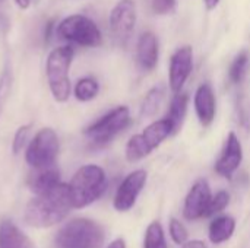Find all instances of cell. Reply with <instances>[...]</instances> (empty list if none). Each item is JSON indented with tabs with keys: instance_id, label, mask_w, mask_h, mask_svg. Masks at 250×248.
I'll list each match as a JSON object with an SVG mask.
<instances>
[{
	"instance_id": "1",
	"label": "cell",
	"mask_w": 250,
	"mask_h": 248,
	"mask_svg": "<svg viewBox=\"0 0 250 248\" xmlns=\"http://www.w3.org/2000/svg\"><path fill=\"white\" fill-rule=\"evenodd\" d=\"M72 208L69 187L60 183L44 194H35L25 209V222L32 228H48L62 222Z\"/></svg>"
},
{
	"instance_id": "2",
	"label": "cell",
	"mask_w": 250,
	"mask_h": 248,
	"mask_svg": "<svg viewBox=\"0 0 250 248\" xmlns=\"http://www.w3.org/2000/svg\"><path fill=\"white\" fill-rule=\"evenodd\" d=\"M69 187V196L72 208L83 209L97 202L107 189V177L98 165H83L72 177Z\"/></svg>"
},
{
	"instance_id": "3",
	"label": "cell",
	"mask_w": 250,
	"mask_h": 248,
	"mask_svg": "<svg viewBox=\"0 0 250 248\" xmlns=\"http://www.w3.org/2000/svg\"><path fill=\"white\" fill-rule=\"evenodd\" d=\"M105 234L101 225L86 218L69 221L56 235V248H101Z\"/></svg>"
},
{
	"instance_id": "4",
	"label": "cell",
	"mask_w": 250,
	"mask_h": 248,
	"mask_svg": "<svg viewBox=\"0 0 250 248\" xmlns=\"http://www.w3.org/2000/svg\"><path fill=\"white\" fill-rule=\"evenodd\" d=\"M73 48L70 45H63L54 48L47 57V82L53 98L57 102H64L70 96V79L69 69L73 60Z\"/></svg>"
},
{
	"instance_id": "5",
	"label": "cell",
	"mask_w": 250,
	"mask_h": 248,
	"mask_svg": "<svg viewBox=\"0 0 250 248\" xmlns=\"http://www.w3.org/2000/svg\"><path fill=\"white\" fill-rule=\"evenodd\" d=\"M170 134H173L171 124L167 118L157 120L146 126L142 133L135 134L126 145V159L129 162H138L155 151Z\"/></svg>"
},
{
	"instance_id": "6",
	"label": "cell",
	"mask_w": 250,
	"mask_h": 248,
	"mask_svg": "<svg viewBox=\"0 0 250 248\" xmlns=\"http://www.w3.org/2000/svg\"><path fill=\"white\" fill-rule=\"evenodd\" d=\"M60 38L82 47H98L103 41L101 31L97 23L83 15H72L64 18L56 28Z\"/></svg>"
},
{
	"instance_id": "7",
	"label": "cell",
	"mask_w": 250,
	"mask_h": 248,
	"mask_svg": "<svg viewBox=\"0 0 250 248\" xmlns=\"http://www.w3.org/2000/svg\"><path fill=\"white\" fill-rule=\"evenodd\" d=\"M129 124H130L129 108L122 105L108 111L100 120L92 123L89 127H86L83 134L89 139L92 145L104 146L110 143L119 133H122Z\"/></svg>"
},
{
	"instance_id": "8",
	"label": "cell",
	"mask_w": 250,
	"mask_h": 248,
	"mask_svg": "<svg viewBox=\"0 0 250 248\" xmlns=\"http://www.w3.org/2000/svg\"><path fill=\"white\" fill-rule=\"evenodd\" d=\"M59 153V137L53 129H41L26 148L25 159L34 170L53 167Z\"/></svg>"
},
{
	"instance_id": "9",
	"label": "cell",
	"mask_w": 250,
	"mask_h": 248,
	"mask_svg": "<svg viewBox=\"0 0 250 248\" xmlns=\"http://www.w3.org/2000/svg\"><path fill=\"white\" fill-rule=\"evenodd\" d=\"M110 32L114 42L126 47L136 25V4L133 0H120L110 13Z\"/></svg>"
},
{
	"instance_id": "10",
	"label": "cell",
	"mask_w": 250,
	"mask_h": 248,
	"mask_svg": "<svg viewBox=\"0 0 250 248\" xmlns=\"http://www.w3.org/2000/svg\"><path fill=\"white\" fill-rule=\"evenodd\" d=\"M146 178L148 174L145 170H136L122 181L113 200V206L117 212H127L135 206L141 191L146 184Z\"/></svg>"
},
{
	"instance_id": "11",
	"label": "cell",
	"mask_w": 250,
	"mask_h": 248,
	"mask_svg": "<svg viewBox=\"0 0 250 248\" xmlns=\"http://www.w3.org/2000/svg\"><path fill=\"white\" fill-rule=\"evenodd\" d=\"M193 67V50L190 45H185L176 50L170 60L168 83L174 94H179L192 73Z\"/></svg>"
},
{
	"instance_id": "12",
	"label": "cell",
	"mask_w": 250,
	"mask_h": 248,
	"mask_svg": "<svg viewBox=\"0 0 250 248\" xmlns=\"http://www.w3.org/2000/svg\"><path fill=\"white\" fill-rule=\"evenodd\" d=\"M211 187L207 180H198L192 189L189 190L185 206H183V216L188 221H196L204 218L207 208L211 202Z\"/></svg>"
},
{
	"instance_id": "13",
	"label": "cell",
	"mask_w": 250,
	"mask_h": 248,
	"mask_svg": "<svg viewBox=\"0 0 250 248\" xmlns=\"http://www.w3.org/2000/svg\"><path fill=\"white\" fill-rule=\"evenodd\" d=\"M243 159V148L242 143L239 140V137L236 136V133H230L227 136L224 149L215 164V171L226 177V178H231V175L237 171V168L240 167Z\"/></svg>"
},
{
	"instance_id": "14",
	"label": "cell",
	"mask_w": 250,
	"mask_h": 248,
	"mask_svg": "<svg viewBox=\"0 0 250 248\" xmlns=\"http://www.w3.org/2000/svg\"><path fill=\"white\" fill-rule=\"evenodd\" d=\"M136 60L142 70L151 72L158 63V39L154 32L146 31L139 37L136 47Z\"/></svg>"
},
{
	"instance_id": "15",
	"label": "cell",
	"mask_w": 250,
	"mask_h": 248,
	"mask_svg": "<svg viewBox=\"0 0 250 248\" xmlns=\"http://www.w3.org/2000/svg\"><path fill=\"white\" fill-rule=\"evenodd\" d=\"M195 110L199 123L208 127L215 118V95L209 83H202L195 94Z\"/></svg>"
},
{
	"instance_id": "16",
	"label": "cell",
	"mask_w": 250,
	"mask_h": 248,
	"mask_svg": "<svg viewBox=\"0 0 250 248\" xmlns=\"http://www.w3.org/2000/svg\"><path fill=\"white\" fill-rule=\"evenodd\" d=\"M60 183H62L60 172L54 167L38 168L31 174V177L28 180L29 190L34 194H44V193L53 190L54 187H57Z\"/></svg>"
},
{
	"instance_id": "17",
	"label": "cell",
	"mask_w": 250,
	"mask_h": 248,
	"mask_svg": "<svg viewBox=\"0 0 250 248\" xmlns=\"http://www.w3.org/2000/svg\"><path fill=\"white\" fill-rule=\"evenodd\" d=\"M0 248H35L25 232L12 221H3L0 225Z\"/></svg>"
},
{
	"instance_id": "18",
	"label": "cell",
	"mask_w": 250,
	"mask_h": 248,
	"mask_svg": "<svg viewBox=\"0 0 250 248\" xmlns=\"http://www.w3.org/2000/svg\"><path fill=\"white\" fill-rule=\"evenodd\" d=\"M236 229V221L233 216H218L215 218L208 229V237L212 244H223L229 241Z\"/></svg>"
},
{
	"instance_id": "19",
	"label": "cell",
	"mask_w": 250,
	"mask_h": 248,
	"mask_svg": "<svg viewBox=\"0 0 250 248\" xmlns=\"http://www.w3.org/2000/svg\"><path fill=\"white\" fill-rule=\"evenodd\" d=\"M188 102H189V96H188V94H183V92L176 94L174 98L171 99V104H170V108H168L166 118L171 124L173 134L180 130V127L185 121L186 111H188Z\"/></svg>"
},
{
	"instance_id": "20",
	"label": "cell",
	"mask_w": 250,
	"mask_h": 248,
	"mask_svg": "<svg viewBox=\"0 0 250 248\" xmlns=\"http://www.w3.org/2000/svg\"><path fill=\"white\" fill-rule=\"evenodd\" d=\"M164 99V88L163 86H154L144 98V102L141 105V115L142 117H154Z\"/></svg>"
},
{
	"instance_id": "21",
	"label": "cell",
	"mask_w": 250,
	"mask_h": 248,
	"mask_svg": "<svg viewBox=\"0 0 250 248\" xmlns=\"http://www.w3.org/2000/svg\"><path fill=\"white\" fill-rule=\"evenodd\" d=\"M98 91H100V85L94 77H82L78 80L75 86V96L78 101L88 102L98 95Z\"/></svg>"
},
{
	"instance_id": "22",
	"label": "cell",
	"mask_w": 250,
	"mask_h": 248,
	"mask_svg": "<svg viewBox=\"0 0 250 248\" xmlns=\"http://www.w3.org/2000/svg\"><path fill=\"white\" fill-rule=\"evenodd\" d=\"M144 248H168L164 229L160 222L154 221L148 225L144 240Z\"/></svg>"
},
{
	"instance_id": "23",
	"label": "cell",
	"mask_w": 250,
	"mask_h": 248,
	"mask_svg": "<svg viewBox=\"0 0 250 248\" xmlns=\"http://www.w3.org/2000/svg\"><path fill=\"white\" fill-rule=\"evenodd\" d=\"M248 66H249V54L248 51H242L240 54L236 56V58L230 66V72H229L230 80L233 83H240L246 75Z\"/></svg>"
},
{
	"instance_id": "24",
	"label": "cell",
	"mask_w": 250,
	"mask_h": 248,
	"mask_svg": "<svg viewBox=\"0 0 250 248\" xmlns=\"http://www.w3.org/2000/svg\"><path fill=\"white\" fill-rule=\"evenodd\" d=\"M230 203V194L224 190L218 191L214 197H211V202L207 208V212L204 215V218H211L220 212H223Z\"/></svg>"
},
{
	"instance_id": "25",
	"label": "cell",
	"mask_w": 250,
	"mask_h": 248,
	"mask_svg": "<svg viewBox=\"0 0 250 248\" xmlns=\"http://www.w3.org/2000/svg\"><path fill=\"white\" fill-rule=\"evenodd\" d=\"M168 231H170V237H171V240L176 243V244H179V246H183L186 241H188V229L185 228V225L180 222V221H177V219H171L170 221V227H168Z\"/></svg>"
},
{
	"instance_id": "26",
	"label": "cell",
	"mask_w": 250,
	"mask_h": 248,
	"mask_svg": "<svg viewBox=\"0 0 250 248\" xmlns=\"http://www.w3.org/2000/svg\"><path fill=\"white\" fill-rule=\"evenodd\" d=\"M29 129H31V124H25V126H21L16 130L15 137H13V143H12L13 153H19L22 151V148L25 146L28 134H29Z\"/></svg>"
},
{
	"instance_id": "27",
	"label": "cell",
	"mask_w": 250,
	"mask_h": 248,
	"mask_svg": "<svg viewBox=\"0 0 250 248\" xmlns=\"http://www.w3.org/2000/svg\"><path fill=\"white\" fill-rule=\"evenodd\" d=\"M176 0H152V9L157 15H168L174 10Z\"/></svg>"
},
{
	"instance_id": "28",
	"label": "cell",
	"mask_w": 250,
	"mask_h": 248,
	"mask_svg": "<svg viewBox=\"0 0 250 248\" xmlns=\"http://www.w3.org/2000/svg\"><path fill=\"white\" fill-rule=\"evenodd\" d=\"M182 248H207V246H205L202 241H199V240H195V241H186V243L183 244V247Z\"/></svg>"
},
{
	"instance_id": "29",
	"label": "cell",
	"mask_w": 250,
	"mask_h": 248,
	"mask_svg": "<svg viewBox=\"0 0 250 248\" xmlns=\"http://www.w3.org/2000/svg\"><path fill=\"white\" fill-rule=\"evenodd\" d=\"M107 248H126V244H125V241L122 238H117L113 243H110V246Z\"/></svg>"
},
{
	"instance_id": "30",
	"label": "cell",
	"mask_w": 250,
	"mask_h": 248,
	"mask_svg": "<svg viewBox=\"0 0 250 248\" xmlns=\"http://www.w3.org/2000/svg\"><path fill=\"white\" fill-rule=\"evenodd\" d=\"M204 1H205V6H207L208 10L215 9L218 6V3H220V0H204Z\"/></svg>"
},
{
	"instance_id": "31",
	"label": "cell",
	"mask_w": 250,
	"mask_h": 248,
	"mask_svg": "<svg viewBox=\"0 0 250 248\" xmlns=\"http://www.w3.org/2000/svg\"><path fill=\"white\" fill-rule=\"evenodd\" d=\"M15 1H16V4H18L21 9H26V7H29V4H31L32 0H15Z\"/></svg>"
},
{
	"instance_id": "32",
	"label": "cell",
	"mask_w": 250,
	"mask_h": 248,
	"mask_svg": "<svg viewBox=\"0 0 250 248\" xmlns=\"http://www.w3.org/2000/svg\"><path fill=\"white\" fill-rule=\"evenodd\" d=\"M51 29H53V20H50V22L47 23V29H45V41H48V39H50Z\"/></svg>"
},
{
	"instance_id": "33",
	"label": "cell",
	"mask_w": 250,
	"mask_h": 248,
	"mask_svg": "<svg viewBox=\"0 0 250 248\" xmlns=\"http://www.w3.org/2000/svg\"><path fill=\"white\" fill-rule=\"evenodd\" d=\"M3 3H4V0H0V6H1Z\"/></svg>"
}]
</instances>
